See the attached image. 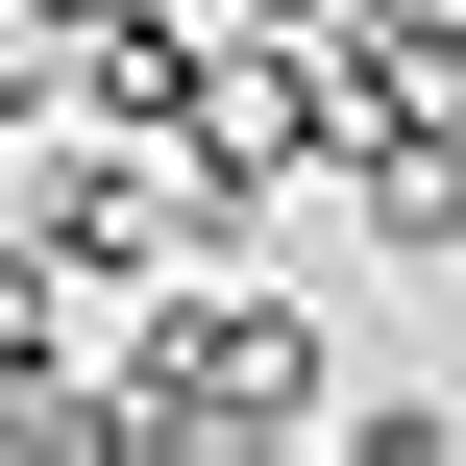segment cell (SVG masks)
I'll return each mask as SVG.
<instances>
[{"label":"cell","mask_w":466,"mask_h":466,"mask_svg":"<svg viewBox=\"0 0 466 466\" xmlns=\"http://www.w3.org/2000/svg\"><path fill=\"white\" fill-rule=\"evenodd\" d=\"M98 369H123V466H270V442H344V344H319L295 295H221V270H172Z\"/></svg>","instance_id":"obj_1"},{"label":"cell","mask_w":466,"mask_h":466,"mask_svg":"<svg viewBox=\"0 0 466 466\" xmlns=\"http://www.w3.org/2000/svg\"><path fill=\"white\" fill-rule=\"evenodd\" d=\"M172 147H197V172H221L246 221H270L295 172H344V147H369V98H344V49H319V25H270V0H221V49H197V98H172Z\"/></svg>","instance_id":"obj_2"},{"label":"cell","mask_w":466,"mask_h":466,"mask_svg":"<svg viewBox=\"0 0 466 466\" xmlns=\"http://www.w3.org/2000/svg\"><path fill=\"white\" fill-rule=\"evenodd\" d=\"M221 221H246V197H221L172 123H98V147L49 172V246H74L98 295H172V270H221Z\"/></svg>","instance_id":"obj_3"},{"label":"cell","mask_w":466,"mask_h":466,"mask_svg":"<svg viewBox=\"0 0 466 466\" xmlns=\"http://www.w3.org/2000/svg\"><path fill=\"white\" fill-rule=\"evenodd\" d=\"M344 221H369L393 270H466V123H369V147H344Z\"/></svg>","instance_id":"obj_4"},{"label":"cell","mask_w":466,"mask_h":466,"mask_svg":"<svg viewBox=\"0 0 466 466\" xmlns=\"http://www.w3.org/2000/svg\"><path fill=\"white\" fill-rule=\"evenodd\" d=\"M319 49H344V98H369V123H466V0H344Z\"/></svg>","instance_id":"obj_5"},{"label":"cell","mask_w":466,"mask_h":466,"mask_svg":"<svg viewBox=\"0 0 466 466\" xmlns=\"http://www.w3.org/2000/svg\"><path fill=\"white\" fill-rule=\"evenodd\" d=\"M74 295H98V270H74L49 221H0V369H49V344H74Z\"/></svg>","instance_id":"obj_6"},{"label":"cell","mask_w":466,"mask_h":466,"mask_svg":"<svg viewBox=\"0 0 466 466\" xmlns=\"http://www.w3.org/2000/svg\"><path fill=\"white\" fill-rule=\"evenodd\" d=\"M442 442H466L442 393H344V442H319V466H442Z\"/></svg>","instance_id":"obj_7"},{"label":"cell","mask_w":466,"mask_h":466,"mask_svg":"<svg viewBox=\"0 0 466 466\" xmlns=\"http://www.w3.org/2000/svg\"><path fill=\"white\" fill-rule=\"evenodd\" d=\"M270 25H344V0H270Z\"/></svg>","instance_id":"obj_8"}]
</instances>
